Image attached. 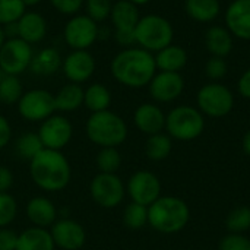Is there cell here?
<instances>
[{
  "instance_id": "f35d334b",
  "label": "cell",
  "mask_w": 250,
  "mask_h": 250,
  "mask_svg": "<svg viewBox=\"0 0 250 250\" xmlns=\"http://www.w3.org/2000/svg\"><path fill=\"white\" fill-rule=\"evenodd\" d=\"M220 250H250V240L242 234H229L221 239Z\"/></svg>"
},
{
  "instance_id": "4316f807",
  "label": "cell",
  "mask_w": 250,
  "mask_h": 250,
  "mask_svg": "<svg viewBox=\"0 0 250 250\" xmlns=\"http://www.w3.org/2000/svg\"><path fill=\"white\" fill-rule=\"evenodd\" d=\"M83 88L79 83H72L69 82L60 91L54 95L56 101V110L67 113V111H75L83 104Z\"/></svg>"
},
{
  "instance_id": "bcb514c9",
  "label": "cell",
  "mask_w": 250,
  "mask_h": 250,
  "mask_svg": "<svg viewBox=\"0 0 250 250\" xmlns=\"http://www.w3.org/2000/svg\"><path fill=\"white\" fill-rule=\"evenodd\" d=\"M23 1V4L26 6V7H31V6H37V4H40L42 0H22Z\"/></svg>"
},
{
  "instance_id": "1f68e13d",
  "label": "cell",
  "mask_w": 250,
  "mask_h": 250,
  "mask_svg": "<svg viewBox=\"0 0 250 250\" xmlns=\"http://www.w3.org/2000/svg\"><path fill=\"white\" fill-rule=\"evenodd\" d=\"M226 227L233 233V234H242L250 229V208L249 207H239L233 209L227 220H226Z\"/></svg>"
},
{
  "instance_id": "2e32d148",
  "label": "cell",
  "mask_w": 250,
  "mask_h": 250,
  "mask_svg": "<svg viewBox=\"0 0 250 250\" xmlns=\"http://www.w3.org/2000/svg\"><path fill=\"white\" fill-rule=\"evenodd\" d=\"M224 21L233 37L250 41V0H233L226 9Z\"/></svg>"
},
{
  "instance_id": "c3c4849f",
  "label": "cell",
  "mask_w": 250,
  "mask_h": 250,
  "mask_svg": "<svg viewBox=\"0 0 250 250\" xmlns=\"http://www.w3.org/2000/svg\"><path fill=\"white\" fill-rule=\"evenodd\" d=\"M129 1H130V3H133V4H136V6L139 7V6L148 4V3H149L151 0H129Z\"/></svg>"
},
{
  "instance_id": "5b68a950",
  "label": "cell",
  "mask_w": 250,
  "mask_h": 250,
  "mask_svg": "<svg viewBox=\"0 0 250 250\" xmlns=\"http://www.w3.org/2000/svg\"><path fill=\"white\" fill-rule=\"evenodd\" d=\"M173 38L174 29L171 22L161 15L149 13L141 16L135 28L136 45L152 54L173 44Z\"/></svg>"
},
{
  "instance_id": "7c38bea8",
  "label": "cell",
  "mask_w": 250,
  "mask_h": 250,
  "mask_svg": "<svg viewBox=\"0 0 250 250\" xmlns=\"http://www.w3.org/2000/svg\"><path fill=\"white\" fill-rule=\"evenodd\" d=\"M95 59L89 50H72L62 62V70L72 83H83L95 72Z\"/></svg>"
},
{
  "instance_id": "d6a6232c",
  "label": "cell",
  "mask_w": 250,
  "mask_h": 250,
  "mask_svg": "<svg viewBox=\"0 0 250 250\" xmlns=\"http://www.w3.org/2000/svg\"><path fill=\"white\" fill-rule=\"evenodd\" d=\"M125 224L132 230H139L148 223V207L132 202L126 207L123 215Z\"/></svg>"
},
{
  "instance_id": "8992f818",
  "label": "cell",
  "mask_w": 250,
  "mask_h": 250,
  "mask_svg": "<svg viewBox=\"0 0 250 250\" xmlns=\"http://www.w3.org/2000/svg\"><path fill=\"white\" fill-rule=\"evenodd\" d=\"M166 130L177 141H193L205 130L204 114L190 105H179L166 116Z\"/></svg>"
},
{
  "instance_id": "9a60e30c",
  "label": "cell",
  "mask_w": 250,
  "mask_h": 250,
  "mask_svg": "<svg viewBox=\"0 0 250 250\" xmlns=\"http://www.w3.org/2000/svg\"><path fill=\"white\" fill-rule=\"evenodd\" d=\"M127 190L132 198V202L149 207L160 198L161 183L158 177L151 171H138L130 177Z\"/></svg>"
},
{
  "instance_id": "836d02e7",
  "label": "cell",
  "mask_w": 250,
  "mask_h": 250,
  "mask_svg": "<svg viewBox=\"0 0 250 250\" xmlns=\"http://www.w3.org/2000/svg\"><path fill=\"white\" fill-rule=\"evenodd\" d=\"M26 12V6L22 0H0V25L4 26L18 19Z\"/></svg>"
},
{
  "instance_id": "6da1fadb",
  "label": "cell",
  "mask_w": 250,
  "mask_h": 250,
  "mask_svg": "<svg viewBox=\"0 0 250 250\" xmlns=\"http://www.w3.org/2000/svg\"><path fill=\"white\" fill-rule=\"evenodd\" d=\"M110 72L113 78L125 86H146L157 73L154 54L138 45L123 48L111 59Z\"/></svg>"
},
{
  "instance_id": "4fadbf2b",
  "label": "cell",
  "mask_w": 250,
  "mask_h": 250,
  "mask_svg": "<svg viewBox=\"0 0 250 250\" xmlns=\"http://www.w3.org/2000/svg\"><path fill=\"white\" fill-rule=\"evenodd\" d=\"M72 125L63 116H50L45 119L40 127L38 136L47 149L60 151L64 148L72 138Z\"/></svg>"
},
{
  "instance_id": "e0dca14e",
  "label": "cell",
  "mask_w": 250,
  "mask_h": 250,
  "mask_svg": "<svg viewBox=\"0 0 250 250\" xmlns=\"http://www.w3.org/2000/svg\"><path fill=\"white\" fill-rule=\"evenodd\" d=\"M51 237L56 246L64 250L81 249L85 243L83 229L72 220H60L53 226Z\"/></svg>"
},
{
  "instance_id": "f546056e",
  "label": "cell",
  "mask_w": 250,
  "mask_h": 250,
  "mask_svg": "<svg viewBox=\"0 0 250 250\" xmlns=\"http://www.w3.org/2000/svg\"><path fill=\"white\" fill-rule=\"evenodd\" d=\"M23 95V88L18 76L1 73L0 78V101L3 104H18Z\"/></svg>"
},
{
  "instance_id": "8fae6325",
  "label": "cell",
  "mask_w": 250,
  "mask_h": 250,
  "mask_svg": "<svg viewBox=\"0 0 250 250\" xmlns=\"http://www.w3.org/2000/svg\"><path fill=\"white\" fill-rule=\"evenodd\" d=\"M91 195L100 207L114 208L123 201L125 188L116 174L101 173L91 183Z\"/></svg>"
},
{
  "instance_id": "e575fe53",
  "label": "cell",
  "mask_w": 250,
  "mask_h": 250,
  "mask_svg": "<svg viewBox=\"0 0 250 250\" xmlns=\"http://www.w3.org/2000/svg\"><path fill=\"white\" fill-rule=\"evenodd\" d=\"M97 164L101 173L114 174L122 164V157L116 148H103L97 157Z\"/></svg>"
},
{
  "instance_id": "44dd1931",
  "label": "cell",
  "mask_w": 250,
  "mask_h": 250,
  "mask_svg": "<svg viewBox=\"0 0 250 250\" xmlns=\"http://www.w3.org/2000/svg\"><path fill=\"white\" fill-rule=\"evenodd\" d=\"M233 35L226 26L212 25L205 32V47L211 56L227 57L233 51Z\"/></svg>"
},
{
  "instance_id": "74e56055",
  "label": "cell",
  "mask_w": 250,
  "mask_h": 250,
  "mask_svg": "<svg viewBox=\"0 0 250 250\" xmlns=\"http://www.w3.org/2000/svg\"><path fill=\"white\" fill-rule=\"evenodd\" d=\"M16 215V202L7 193H0V227H4L13 221Z\"/></svg>"
},
{
  "instance_id": "f6af8a7d",
  "label": "cell",
  "mask_w": 250,
  "mask_h": 250,
  "mask_svg": "<svg viewBox=\"0 0 250 250\" xmlns=\"http://www.w3.org/2000/svg\"><path fill=\"white\" fill-rule=\"evenodd\" d=\"M242 146H243V151L246 155L250 157V130H248L243 136V141H242Z\"/></svg>"
},
{
  "instance_id": "83f0119b",
  "label": "cell",
  "mask_w": 250,
  "mask_h": 250,
  "mask_svg": "<svg viewBox=\"0 0 250 250\" xmlns=\"http://www.w3.org/2000/svg\"><path fill=\"white\" fill-rule=\"evenodd\" d=\"M83 104L92 113L108 110L111 104V92L103 83H92L83 91Z\"/></svg>"
},
{
  "instance_id": "8d00e7d4",
  "label": "cell",
  "mask_w": 250,
  "mask_h": 250,
  "mask_svg": "<svg viewBox=\"0 0 250 250\" xmlns=\"http://www.w3.org/2000/svg\"><path fill=\"white\" fill-rule=\"evenodd\" d=\"M227 70H229V66L224 57L211 56L205 64V75L214 82L223 79L227 75Z\"/></svg>"
},
{
  "instance_id": "ac0fdd59",
  "label": "cell",
  "mask_w": 250,
  "mask_h": 250,
  "mask_svg": "<svg viewBox=\"0 0 250 250\" xmlns=\"http://www.w3.org/2000/svg\"><path fill=\"white\" fill-rule=\"evenodd\" d=\"M18 25V38L23 40L28 44L41 42L48 31L45 18L34 10H26L16 22Z\"/></svg>"
},
{
  "instance_id": "d590c367",
  "label": "cell",
  "mask_w": 250,
  "mask_h": 250,
  "mask_svg": "<svg viewBox=\"0 0 250 250\" xmlns=\"http://www.w3.org/2000/svg\"><path fill=\"white\" fill-rule=\"evenodd\" d=\"M83 6H85L86 15L92 21L100 23L110 18L113 3H111V0H85Z\"/></svg>"
},
{
  "instance_id": "f1b7e54d",
  "label": "cell",
  "mask_w": 250,
  "mask_h": 250,
  "mask_svg": "<svg viewBox=\"0 0 250 250\" xmlns=\"http://www.w3.org/2000/svg\"><path fill=\"white\" fill-rule=\"evenodd\" d=\"M171 148H173V144H171V138L168 135L155 133L148 138L145 151H146V155L149 160L163 161L170 155Z\"/></svg>"
},
{
  "instance_id": "30bf717a",
  "label": "cell",
  "mask_w": 250,
  "mask_h": 250,
  "mask_svg": "<svg viewBox=\"0 0 250 250\" xmlns=\"http://www.w3.org/2000/svg\"><path fill=\"white\" fill-rule=\"evenodd\" d=\"M18 111L29 122H44L56 111L54 95L45 89H31L23 92L18 101Z\"/></svg>"
},
{
  "instance_id": "60d3db41",
  "label": "cell",
  "mask_w": 250,
  "mask_h": 250,
  "mask_svg": "<svg viewBox=\"0 0 250 250\" xmlns=\"http://www.w3.org/2000/svg\"><path fill=\"white\" fill-rule=\"evenodd\" d=\"M18 236L10 230H0V250H16Z\"/></svg>"
},
{
  "instance_id": "d4e9b609",
  "label": "cell",
  "mask_w": 250,
  "mask_h": 250,
  "mask_svg": "<svg viewBox=\"0 0 250 250\" xmlns=\"http://www.w3.org/2000/svg\"><path fill=\"white\" fill-rule=\"evenodd\" d=\"M54 246L53 237L47 230L32 227L18 236L16 250H54Z\"/></svg>"
},
{
  "instance_id": "b9f144b4",
  "label": "cell",
  "mask_w": 250,
  "mask_h": 250,
  "mask_svg": "<svg viewBox=\"0 0 250 250\" xmlns=\"http://www.w3.org/2000/svg\"><path fill=\"white\" fill-rule=\"evenodd\" d=\"M10 136H12V129H10V125L7 122L6 117H3L0 114V148L6 146L10 141Z\"/></svg>"
},
{
  "instance_id": "ab89813d",
  "label": "cell",
  "mask_w": 250,
  "mask_h": 250,
  "mask_svg": "<svg viewBox=\"0 0 250 250\" xmlns=\"http://www.w3.org/2000/svg\"><path fill=\"white\" fill-rule=\"evenodd\" d=\"M50 3L59 13L73 16L79 13V10L85 4V0H50Z\"/></svg>"
},
{
  "instance_id": "ffe728a7",
  "label": "cell",
  "mask_w": 250,
  "mask_h": 250,
  "mask_svg": "<svg viewBox=\"0 0 250 250\" xmlns=\"http://www.w3.org/2000/svg\"><path fill=\"white\" fill-rule=\"evenodd\" d=\"M141 19L138 6L129 0H117L113 3L110 21L114 31H135Z\"/></svg>"
},
{
  "instance_id": "ee69618b",
  "label": "cell",
  "mask_w": 250,
  "mask_h": 250,
  "mask_svg": "<svg viewBox=\"0 0 250 250\" xmlns=\"http://www.w3.org/2000/svg\"><path fill=\"white\" fill-rule=\"evenodd\" d=\"M237 89L243 98H250V69L243 72V75L240 76L237 82Z\"/></svg>"
},
{
  "instance_id": "cb8c5ba5",
  "label": "cell",
  "mask_w": 250,
  "mask_h": 250,
  "mask_svg": "<svg viewBox=\"0 0 250 250\" xmlns=\"http://www.w3.org/2000/svg\"><path fill=\"white\" fill-rule=\"evenodd\" d=\"M188 16L199 23H208L218 18L221 12L220 0H185Z\"/></svg>"
},
{
  "instance_id": "7402d4cb",
  "label": "cell",
  "mask_w": 250,
  "mask_h": 250,
  "mask_svg": "<svg viewBox=\"0 0 250 250\" xmlns=\"http://www.w3.org/2000/svg\"><path fill=\"white\" fill-rule=\"evenodd\" d=\"M157 70L161 72H180L188 63V51L180 47L170 44L154 54Z\"/></svg>"
},
{
  "instance_id": "7dc6e473",
  "label": "cell",
  "mask_w": 250,
  "mask_h": 250,
  "mask_svg": "<svg viewBox=\"0 0 250 250\" xmlns=\"http://www.w3.org/2000/svg\"><path fill=\"white\" fill-rule=\"evenodd\" d=\"M6 34H4V29H3V26L0 25V50H1V47H3V44L6 42Z\"/></svg>"
},
{
  "instance_id": "3957f363",
  "label": "cell",
  "mask_w": 250,
  "mask_h": 250,
  "mask_svg": "<svg viewBox=\"0 0 250 250\" xmlns=\"http://www.w3.org/2000/svg\"><path fill=\"white\" fill-rule=\"evenodd\" d=\"M188 204L176 196H160L148 207V223L151 227L164 234L182 231L189 223Z\"/></svg>"
},
{
  "instance_id": "7a4b0ae2",
  "label": "cell",
  "mask_w": 250,
  "mask_h": 250,
  "mask_svg": "<svg viewBox=\"0 0 250 250\" xmlns=\"http://www.w3.org/2000/svg\"><path fill=\"white\" fill-rule=\"evenodd\" d=\"M32 180L44 190L57 192L70 180V166L60 151L44 148L29 161Z\"/></svg>"
},
{
  "instance_id": "277c9868",
  "label": "cell",
  "mask_w": 250,
  "mask_h": 250,
  "mask_svg": "<svg viewBox=\"0 0 250 250\" xmlns=\"http://www.w3.org/2000/svg\"><path fill=\"white\" fill-rule=\"evenodd\" d=\"M86 135L94 144L103 148H116L125 142L127 126L119 114L104 110L89 116L86 122Z\"/></svg>"
},
{
  "instance_id": "ba28073f",
  "label": "cell",
  "mask_w": 250,
  "mask_h": 250,
  "mask_svg": "<svg viewBox=\"0 0 250 250\" xmlns=\"http://www.w3.org/2000/svg\"><path fill=\"white\" fill-rule=\"evenodd\" d=\"M63 38L72 50H89L100 40V25L86 13H76L66 22Z\"/></svg>"
},
{
  "instance_id": "4dcf8cb0",
  "label": "cell",
  "mask_w": 250,
  "mask_h": 250,
  "mask_svg": "<svg viewBox=\"0 0 250 250\" xmlns=\"http://www.w3.org/2000/svg\"><path fill=\"white\" fill-rule=\"evenodd\" d=\"M44 149V145L38 136V133L28 132L22 135L16 142V152L23 160H32L37 154H40Z\"/></svg>"
},
{
  "instance_id": "d6986e66",
  "label": "cell",
  "mask_w": 250,
  "mask_h": 250,
  "mask_svg": "<svg viewBox=\"0 0 250 250\" xmlns=\"http://www.w3.org/2000/svg\"><path fill=\"white\" fill-rule=\"evenodd\" d=\"M133 122L141 132L149 136L155 133H161V130L166 129V114L158 105L151 103L141 104L135 110Z\"/></svg>"
},
{
  "instance_id": "603a6c76",
  "label": "cell",
  "mask_w": 250,
  "mask_h": 250,
  "mask_svg": "<svg viewBox=\"0 0 250 250\" xmlns=\"http://www.w3.org/2000/svg\"><path fill=\"white\" fill-rule=\"evenodd\" d=\"M62 56L54 47H45L32 56L29 70L38 76L54 75L62 67Z\"/></svg>"
},
{
  "instance_id": "5bb4252c",
  "label": "cell",
  "mask_w": 250,
  "mask_h": 250,
  "mask_svg": "<svg viewBox=\"0 0 250 250\" xmlns=\"http://www.w3.org/2000/svg\"><path fill=\"white\" fill-rule=\"evenodd\" d=\"M151 97L158 103H171L177 100L185 89V79L180 72H161L158 70L151 79Z\"/></svg>"
},
{
  "instance_id": "9c48e42d",
  "label": "cell",
  "mask_w": 250,
  "mask_h": 250,
  "mask_svg": "<svg viewBox=\"0 0 250 250\" xmlns=\"http://www.w3.org/2000/svg\"><path fill=\"white\" fill-rule=\"evenodd\" d=\"M34 51L32 45L21 38H7L0 50V72L19 76L29 69Z\"/></svg>"
},
{
  "instance_id": "484cf974",
  "label": "cell",
  "mask_w": 250,
  "mask_h": 250,
  "mask_svg": "<svg viewBox=\"0 0 250 250\" xmlns=\"http://www.w3.org/2000/svg\"><path fill=\"white\" fill-rule=\"evenodd\" d=\"M28 218L38 227H47L56 220V208L45 198H34L26 207Z\"/></svg>"
},
{
  "instance_id": "52a82bcc",
  "label": "cell",
  "mask_w": 250,
  "mask_h": 250,
  "mask_svg": "<svg viewBox=\"0 0 250 250\" xmlns=\"http://www.w3.org/2000/svg\"><path fill=\"white\" fill-rule=\"evenodd\" d=\"M198 108L204 116L220 119L227 116L234 107L233 92L223 83L211 82L204 85L196 95Z\"/></svg>"
},
{
  "instance_id": "681fc988",
  "label": "cell",
  "mask_w": 250,
  "mask_h": 250,
  "mask_svg": "<svg viewBox=\"0 0 250 250\" xmlns=\"http://www.w3.org/2000/svg\"><path fill=\"white\" fill-rule=\"evenodd\" d=\"M249 60H250V47H249Z\"/></svg>"
},
{
  "instance_id": "7bdbcfd3",
  "label": "cell",
  "mask_w": 250,
  "mask_h": 250,
  "mask_svg": "<svg viewBox=\"0 0 250 250\" xmlns=\"http://www.w3.org/2000/svg\"><path fill=\"white\" fill-rule=\"evenodd\" d=\"M13 185V176L7 167H0V193H6Z\"/></svg>"
}]
</instances>
